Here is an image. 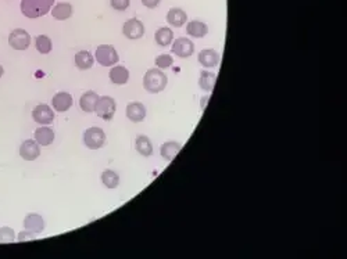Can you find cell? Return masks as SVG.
<instances>
[{"instance_id":"cell-4","label":"cell","mask_w":347,"mask_h":259,"mask_svg":"<svg viewBox=\"0 0 347 259\" xmlns=\"http://www.w3.org/2000/svg\"><path fill=\"white\" fill-rule=\"evenodd\" d=\"M116 109V100L110 97V96H103V97H99V101L96 104V109L95 111H96L99 118H102L104 121H111L114 118Z\"/></svg>"},{"instance_id":"cell-30","label":"cell","mask_w":347,"mask_h":259,"mask_svg":"<svg viewBox=\"0 0 347 259\" xmlns=\"http://www.w3.org/2000/svg\"><path fill=\"white\" fill-rule=\"evenodd\" d=\"M111 7L117 10V12H125L129 7V0H110Z\"/></svg>"},{"instance_id":"cell-17","label":"cell","mask_w":347,"mask_h":259,"mask_svg":"<svg viewBox=\"0 0 347 259\" xmlns=\"http://www.w3.org/2000/svg\"><path fill=\"white\" fill-rule=\"evenodd\" d=\"M35 140H36V143L39 144V146H43V147L50 146L53 143V140H54V132H53L50 127H38L35 131Z\"/></svg>"},{"instance_id":"cell-20","label":"cell","mask_w":347,"mask_h":259,"mask_svg":"<svg viewBox=\"0 0 347 259\" xmlns=\"http://www.w3.org/2000/svg\"><path fill=\"white\" fill-rule=\"evenodd\" d=\"M181 149H182V144L181 143H177V142H165V143L161 146V150L160 151H161L162 158H164L165 161L171 162L175 157L178 156Z\"/></svg>"},{"instance_id":"cell-24","label":"cell","mask_w":347,"mask_h":259,"mask_svg":"<svg viewBox=\"0 0 347 259\" xmlns=\"http://www.w3.org/2000/svg\"><path fill=\"white\" fill-rule=\"evenodd\" d=\"M215 82H217V75L210 72V71H202L200 72V78H199V85L202 87L203 90L206 92H211L215 86Z\"/></svg>"},{"instance_id":"cell-7","label":"cell","mask_w":347,"mask_h":259,"mask_svg":"<svg viewBox=\"0 0 347 259\" xmlns=\"http://www.w3.org/2000/svg\"><path fill=\"white\" fill-rule=\"evenodd\" d=\"M122 34L127 36L128 39H140L145 35V25L138 18H129L122 27Z\"/></svg>"},{"instance_id":"cell-8","label":"cell","mask_w":347,"mask_h":259,"mask_svg":"<svg viewBox=\"0 0 347 259\" xmlns=\"http://www.w3.org/2000/svg\"><path fill=\"white\" fill-rule=\"evenodd\" d=\"M171 52L181 58L191 57L195 53V43L188 39V38H178L177 41L172 43Z\"/></svg>"},{"instance_id":"cell-16","label":"cell","mask_w":347,"mask_h":259,"mask_svg":"<svg viewBox=\"0 0 347 259\" xmlns=\"http://www.w3.org/2000/svg\"><path fill=\"white\" fill-rule=\"evenodd\" d=\"M99 101V94L96 92H86L83 93L79 100V105H81L82 111L85 112H93L96 109V104Z\"/></svg>"},{"instance_id":"cell-10","label":"cell","mask_w":347,"mask_h":259,"mask_svg":"<svg viewBox=\"0 0 347 259\" xmlns=\"http://www.w3.org/2000/svg\"><path fill=\"white\" fill-rule=\"evenodd\" d=\"M24 227L32 234H41L45 230V220L38 213H29L24 219Z\"/></svg>"},{"instance_id":"cell-31","label":"cell","mask_w":347,"mask_h":259,"mask_svg":"<svg viewBox=\"0 0 347 259\" xmlns=\"http://www.w3.org/2000/svg\"><path fill=\"white\" fill-rule=\"evenodd\" d=\"M35 234L29 233V231H21L18 236V241H25V240H34Z\"/></svg>"},{"instance_id":"cell-29","label":"cell","mask_w":347,"mask_h":259,"mask_svg":"<svg viewBox=\"0 0 347 259\" xmlns=\"http://www.w3.org/2000/svg\"><path fill=\"white\" fill-rule=\"evenodd\" d=\"M173 64L172 56L169 54H160L156 57V65L158 67V69H167L169 68Z\"/></svg>"},{"instance_id":"cell-22","label":"cell","mask_w":347,"mask_h":259,"mask_svg":"<svg viewBox=\"0 0 347 259\" xmlns=\"http://www.w3.org/2000/svg\"><path fill=\"white\" fill-rule=\"evenodd\" d=\"M93 56L86 50H82V52H78L75 54V65L76 68L81 69V71H85V69H91L93 67Z\"/></svg>"},{"instance_id":"cell-3","label":"cell","mask_w":347,"mask_h":259,"mask_svg":"<svg viewBox=\"0 0 347 259\" xmlns=\"http://www.w3.org/2000/svg\"><path fill=\"white\" fill-rule=\"evenodd\" d=\"M83 143L91 150H99L106 143V133L103 132V129L98 126L89 127L83 133Z\"/></svg>"},{"instance_id":"cell-11","label":"cell","mask_w":347,"mask_h":259,"mask_svg":"<svg viewBox=\"0 0 347 259\" xmlns=\"http://www.w3.org/2000/svg\"><path fill=\"white\" fill-rule=\"evenodd\" d=\"M20 156L25 161H35L41 156V147L34 140H25L20 147Z\"/></svg>"},{"instance_id":"cell-1","label":"cell","mask_w":347,"mask_h":259,"mask_svg":"<svg viewBox=\"0 0 347 259\" xmlns=\"http://www.w3.org/2000/svg\"><path fill=\"white\" fill-rule=\"evenodd\" d=\"M56 0H21V12L25 17L39 18L52 10Z\"/></svg>"},{"instance_id":"cell-5","label":"cell","mask_w":347,"mask_h":259,"mask_svg":"<svg viewBox=\"0 0 347 259\" xmlns=\"http://www.w3.org/2000/svg\"><path fill=\"white\" fill-rule=\"evenodd\" d=\"M95 56H96L98 63L100 65H103V67H111V65L118 63V60H120L117 50L113 46H110V45H102V46H99L96 49Z\"/></svg>"},{"instance_id":"cell-26","label":"cell","mask_w":347,"mask_h":259,"mask_svg":"<svg viewBox=\"0 0 347 259\" xmlns=\"http://www.w3.org/2000/svg\"><path fill=\"white\" fill-rule=\"evenodd\" d=\"M102 182H103V184L107 189L114 190V189H117V186L120 184V176H118L114 171L106 169V171L102 173Z\"/></svg>"},{"instance_id":"cell-9","label":"cell","mask_w":347,"mask_h":259,"mask_svg":"<svg viewBox=\"0 0 347 259\" xmlns=\"http://www.w3.org/2000/svg\"><path fill=\"white\" fill-rule=\"evenodd\" d=\"M32 118L39 125H50L54 121V112L47 104H39L32 111Z\"/></svg>"},{"instance_id":"cell-2","label":"cell","mask_w":347,"mask_h":259,"mask_svg":"<svg viewBox=\"0 0 347 259\" xmlns=\"http://www.w3.org/2000/svg\"><path fill=\"white\" fill-rule=\"evenodd\" d=\"M168 78L161 69L151 68L145 74L143 78V86L149 93H160L167 87Z\"/></svg>"},{"instance_id":"cell-19","label":"cell","mask_w":347,"mask_h":259,"mask_svg":"<svg viewBox=\"0 0 347 259\" xmlns=\"http://www.w3.org/2000/svg\"><path fill=\"white\" fill-rule=\"evenodd\" d=\"M109 76L114 85H125L129 79V71L122 65H117V67L111 68Z\"/></svg>"},{"instance_id":"cell-18","label":"cell","mask_w":347,"mask_h":259,"mask_svg":"<svg viewBox=\"0 0 347 259\" xmlns=\"http://www.w3.org/2000/svg\"><path fill=\"white\" fill-rule=\"evenodd\" d=\"M186 32L191 35L192 38H204L208 34V27L199 20H193L186 25Z\"/></svg>"},{"instance_id":"cell-33","label":"cell","mask_w":347,"mask_h":259,"mask_svg":"<svg viewBox=\"0 0 347 259\" xmlns=\"http://www.w3.org/2000/svg\"><path fill=\"white\" fill-rule=\"evenodd\" d=\"M3 74H5V68H3V67L0 65V78L3 76Z\"/></svg>"},{"instance_id":"cell-32","label":"cell","mask_w":347,"mask_h":259,"mask_svg":"<svg viewBox=\"0 0 347 259\" xmlns=\"http://www.w3.org/2000/svg\"><path fill=\"white\" fill-rule=\"evenodd\" d=\"M143 6H146L147 9H154L160 5V0H142Z\"/></svg>"},{"instance_id":"cell-14","label":"cell","mask_w":347,"mask_h":259,"mask_svg":"<svg viewBox=\"0 0 347 259\" xmlns=\"http://www.w3.org/2000/svg\"><path fill=\"white\" fill-rule=\"evenodd\" d=\"M127 116L129 121L142 122L146 116V107L142 103H129L127 105Z\"/></svg>"},{"instance_id":"cell-23","label":"cell","mask_w":347,"mask_h":259,"mask_svg":"<svg viewBox=\"0 0 347 259\" xmlns=\"http://www.w3.org/2000/svg\"><path fill=\"white\" fill-rule=\"evenodd\" d=\"M135 147H136V151L140 156L150 157L153 154V146H151L150 139L147 136H143V135L138 136L136 142H135Z\"/></svg>"},{"instance_id":"cell-21","label":"cell","mask_w":347,"mask_h":259,"mask_svg":"<svg viewBox=\"0 0 347 259\" xmlns=\"http://www.w3.org/2000/svg\"><path fill=\"white\" fill-rule=\"evenodd\" d=\"M52 16L53 18H56L58 21H64V20H67V18L72 16V6L69 3H64V2L57 3L56 6L53 7Z\"/></svg>"},{"instance_id":"cell-28","label":"cell","mask_w":347,"mask_h":259,"mask_svg":"<svg viewBox=\"0 0 347 259\" xmlns=\"http://www.w3.org/2000/svg\"><path fill=\"white\" fill-rule=\"evenodd\" d=\"M16 240L12 227H0V244H10Z\"/></svg>"},{"instance_id":"cell-15","label":"cell","mask_w":347,"mask_h":259,"mask_svg":"<svg viewBox=\"0 0 347 259\" xmlns=\"http://www.w3.org/2000/svg\"><path fill=\"white\" fill-rule=\"evenodd\" d=\"M167 21L171 27H175V28H181L184 27L185 23L188 21V16L186 13L180 9V7H172L167 14Z\"/></svg>"},{"instance_id":"cell-6","label":"cell","mask_w":347,"mask_h":259,"mask_svg":"<svg viewBox=\"0 0 347 259\" xmlns=\"http://www.w3.org/2000/svg\"><path fill=\"white\" fill-rule=\"evenodd\" d=\"M9 45L14 50H27L31 45V36L25 29L17 28L9 35Z\"/></svg>"},{"instance_id":"cell-27","label":"cell","mask_w":347,"mask_h":259,"mask_svg":"<svg viewBox=\"0 0 347 259\" xmlns=\"http://www.w3.org/2000/svg\"><path fill=\"white\" fill-rule=\"evenodd\" d=\"M35 46H36V50L41 53V54H49V53L52 52L53 43L49 36H46V35H39V36H36V39H35Z\"/></svg>"},{"instance_id":"cell-13","label":"cell","mask_w":347,"mask_h":259,"mask_svg":"<svg viewBox=\"0 0 347 259\" xmlns=\"http://www.w3.org/2000/svg\"><path fill=\"white\" fill-rule=\"evenodd\" d=\"M199 63L206 68H214L220 63V54L213 50V49H206L202 50L199 54Z\"/></svg>"},{"instance_id":"cell-25","label":"cell","mask_w":347,"mask_h":259,"mask_svg":"<svg viewBox=\"0 0 347 259\" xmlns=\"http://www.w3.org/2000/svg\"><path fill=\"white\" fill-rule=\"evenodd\" d=\"M154 39L158 46L165 47L168 45H171V42L173 39V32L169 28H160L156 31Z\"/></svg>"},{"instance_id":"cell-12","label":"cell","mask_w":347,"mask_h":259,"mask_svg":"<svg viewBox=\"0 0 347 259\" xmlns=\"http://www.w3.org/2000/svg\"><path fill=\"white\" fill-rule=\"evenodd\" d=\"M52 104L57 112H65L72 105V96L67 92H58L53 96Z\"/></svg>"}]
</instances>
